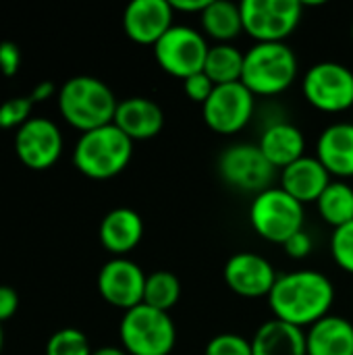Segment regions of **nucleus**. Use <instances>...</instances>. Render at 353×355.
<instances>
[{
	"instance_id": "15",
	"label": "nucleus",
	"mask_w": 353,
	"mask_h": 355,
	"mask_svg": "<svg viewBox=\"0 0 353 355\" xmlns=\"http://www.w3.org/2000/svg\"><path fill=\"white\" fill-rule=\"evenodd\" d=\"M175 10L169 0H133L123 12L127 37L141 46H154L175 23Z\"/></svg>"
},
{
	"instance_id": "4",
	"label": "nucleus",
	"mask_w": 353,
	"mask_h": 355,
	"mask_svg": "<svg viewBox=\"0 0 353 355\" xmlns=\"http://www.w3.org/2000/svg\"><path fill=\"white\" fill-rule=\"evenodd\" d=\"M298 56L285 44H254L243 56L241 83L254 96H279L298 79Z\"/></svg>"
},
{
	"instance_id": "6",
	"label": "nucleus",
	"mask_w": 353,
	"mask_h": 355,
	"mask_svg": "<svg viewBox=\"0 0 353 355\" xmlns=\"http://www.w3.org/2000/svg\"><path fill=\"white\" fill-rule=\"evenodd\" d=\"M306 210L281 187H268L254 196L250 204V225L268 243L285 245L295 233L304 231Z\"/></svg>"
},
{
	"instance_id": "16",
	"label": "nucleus",
	"mask_w": 353,
	"mask_h": 355,
	"mask_svg": "<svg viewBox=\"0 0 353 355\" xmlns=\"http://www.w3.org/2000/svg\"><path fill=\"white\" fill-rule=\"evenodd\" d=\"M133 144L156 137L164 127L162 108L144 96H131L119 102L112 121Z\"/></svg>"
},
{
	"instance_id": "31",
	"label": "nucleus",
	"mask_w": 353,
	"mask_h": 355,
	"mask_svg": "<svg viewBox=\"0 0 353 355\" xmlns=\"http://www.w3.org/2000/svg\"><path fill=\"white\" fill-rule=\"evenodd\" d=\"M214 87H216V85L212 83V79H210L204 71H200V73H196V75L183 79V92H185V96H187L191 102L200 104V106H204V104L208 102V98L212 96Z\"/></svg>"
},
{
	"instance_id": "33",
	"label": "nucleus",
	"mask_w": 353,
	"mask_h": 355,
	"mask_svg": "<svg viewBox=\"0 0 353 355\" xmlns=\"http://www.w3.org/2000/svg\"><path fill=\"white\" fill-rule=\"evenodd\" d=\"M283 248H285V254H287L289 258H293V260H304V258H308V256L312 254L314 241H312V237H310L306 231H300V233H295Z\"/></svg>"
},
{
	"instance_id": "14",
	"label": "nucleus",
	"mask_w": 353,
	"mask_h": 355,
	"mask_svg": "<svg viewBox=\"0 0 353 355\" xmlns=\"http://www.w3.org/2000/svg\"><path fill=\"white\" fill-rule=\"evenodd\" d=\"M227 287L248 300H258V297H268L279 275L270 260H266L260 254L254 252H237L233 254L223 270Z\"/></svg>"
},
{
	"instance_id": "12",
	"label": "nucleus",
	"mask_w": 353,
	"mask_h": 355,
	"mask_svg": "<svg viewBox=\"0 0 353 355\" xmlns=\"http://www.w3.org/2000/svg\"><path fill=\"white\" fill-rule=\"evenodd\" d=\"M62 133L58 125L46 116H31L15 133V152L31 171H46L62 154Z\"/></svg>"
},
{
	"instance_id": "24",
	"label": "nucleus",
	"mask_w": 353,
	"mask_h": 355,
	"mask_svg": "<svg viewBox=\"0 0 353 355\" xmlns=\"http://www.w3.org/2000/svg\"><path fill=\"white\" fill-rule=\"evenodd\" d=\"M243 56L237 46L233 44H214L208 50L204 73L212 79L214 85H227L241 81L243 73Z\"/></svg>"
},
{
	"instance_id": "17",
	"label": "nucleus",
	"mask_w": 353,
	"mask_h": 355,
	"mask_svg": "<svg viewBox=\"0 0 353 355\" xmlns=\"http://www.w3.org/2000/svg\"><path fill=\"white\" fill-rule=\"evenodd\" d=\"M316 158L337 181L353 177V123H333L318 135Z\"/></svg>"
},
{
	"instance_id": "32",
	"label": "nucleus",
	"mask_w": 353,
	"mask_h": 355,
	"mask_svg": "<svg viewBox=\"0 0 353 355\" xmlns=\"http://www.w3.org/2000/svg\"><path fill=\"white\" fill-rule=\"evenodd\" d=\"M21 64V50L15 42H0V71L10 77L19 71Z\"/></svg>"
},
{
	"instance_id": "9",
	"label": "nucleus",
	"mask_w": 353,
	"mask_h": 355,
	"mask_svg": "<svg viewBox=\"0 0 353 355\" xmlns=\"http://www.w3.org/2000/svg\"><path fill=\"white\" fill-rule=\"evenodd\" d=\"M152 48L158 67L181 81L204 71L210 50L206 35L187 25H173Z\"/></svg>"
},
{
	"instance_id": "27",
	"label": "nucleus",
	"mask_w": 353,
	"mask_h": 355,
	"mask_svg": "<svg viewBox=\"0 0 353 355\" xmlns=\"http://www.w3.org/2000/svg\"><path fill=\"white\" fill-rule=\"evenodd\" d=\"M92 345L79 329H60L50 335L46 355H92Z\"/></svg>"
},
{
	"instance_id": "38",
	"label": "nucleus",
	"mask_w": 353,
	"mask_h": 355,
	"mask_svg": "<svg viewBox=\"0 0 353 355\" xmlns=\"http://www.w3.org/2000/svg\"><path fill=\"white\" fill-rule=\"evenodd\" d=\"M2 347H4V333H2V322H0V354H2Z\"/></svg>"
},
{
	"instance_id": "3",
	"label": "nucleus",
	"mask_w": 353,
	"mask_h": 355,
	"mask_svg": "<svg viewBox=\"0 0 353 355\" xmlns=\"http://www.w3.org/2000/svg\"><path fill=\"white\" fill-rule=\"evenodd\" d=\"M133 158V141L114 125H104L79 135L73 148L75 168L89 179H112L121 175Z\"/></svg>"
},
{
	"instance_id": "34",
	"label": "nucleus",
	"mask_w": 353,
	"mask_h": 355,
	"mask_svg": "<svg viewBox=\"0 0 353 355\" xmlns=\"http://www.w3.org/2000/svg\"><path fill=\"white\" fill-rule=\"evenodd\" d=\"M17 308H19L17 291L8 285H0V322L4 324L6 320H10L15 316Z\"/></svg>"
},
{
	"instance_id": "26",
	"label": "nucleus",
	"mask_w": 353,
	"mask_h": 355,
	"mask_svg": "<svg viewBox=\"0 0 353 355\" xmlns=\"http://www.w3.org/2000/svg\"><path fill=\"white\" fill-rule=\"evenodd\" d=\"M181 300V281L169 270H156L146 279L144 304L160 312H171Z\"/></svg>"
},
{
	"instance_id": "25",
	"label": "nucleus",
	"mask_w": 353,
	"mask_h": 355,
	"mask_svg": "<svg viewBox=\"0 0 353 355\" xmlns=\"http://www.w3.org/2000/svg\"><path fill=\"white\" fill-rule=\"evenodd\" d=\"M316 206L320 218L333 229L350 225L353 220V187L345 181H331Z\"/></svg>"
},
{
	"instance_id": "23",
	"label": "nucleus",
	"mask_w": 353,
	"mask_h": 355,
	"mask_svg": "<svg viewBox=\"0 0 353 355\" xmlns=\"http://www.w3.org/2000/svg\"><path fill=\"white\" fill-rule=\"evenodd\" d=\"M200 25L206 37L216 44H231L243 33L241 8L231 0H210L200 15Z\"/></svg>"
},
{
	"instance_id": "19",
	"label": "nucleus",
	"mask_w": 353,
	"mask_h": 355,
	"mask_svg": "<svg viewBox=\"0 0 353 355\" xmlns=\"http://www.w3.org/2000/svg\"><path fill=\"white\" fill-rule=\"evenodd\" d=\"M100 243L114 258H125L144 237V220L133 208H114L100 223Z\"/></svg>"
},
{
	"instance_id": "30",
	"label": "nucleus",
	"mask_w": 353,
	"mask_h": 355,
	"mask_svg": "<svg viewBox=\"0 0 353 355\" xmlns=\"http://www.w3.org/2000/svg\"><path fill=\"white\" fill-rule=\"evenodd\" d=\"M204 355H252V341L237 333H218L206 343Z\"/></svg>"
},
{
	"instance_id": "21",
	"label": "nucleus",
	"mask_w": 353,
	"mask_h": 355,
	"mask_svg": "<svg viewBox=\"0 0 353 355\" xmlns=\"http://www.w3.org/2000/svg\"><path fill=\"white\" fill-rule=\"evenodd\" d=\"M308 355H353V322L329 314L306 331Z\"/></svg>"
},
{
	"instance_id": "20",
	"label": "nucleus",
	"mask_w": 353,
	"mask_h": 355,
	"mask_svg": "<svg viewBox=\"0 0 353 355\" xmlns=\"http://www.w3.org/2000/svg\"><path fill=\"white\" fill-rule=\"evenodd\" d=\"M258 148L275 168L283 171L295 160H300L302 156H306V137L298 125L287 121H277L262 131L258 139Z\"/></svg>"
},
{
	"instance_id": "18",
	"label": "nucleus",
	"mask_w": 353,
	"mask_h": 355,
	"mask_svg": "<svg viewBox=\"0 0 353 355\" xmlns=\"http://www.w3.org/2000/svg\"><path fill=\"white\" fill-rule=\"evenodd\" d=\"M333 177L329 171L320 164L316 156H302L293 164L281 171V189H285L291 198H295L300 204H312L318 202L322 191L329 187Z\"/></svg>"
},
{
	"instance_id": "13",
	"label": "nucleus",
	"mask_w": 353,
	"mask_h": 355,
	"mask_svg": "<svg viewBox=\"0 0 353 355\" xmlns=\"http://www.w3.org/2000/svg\"><path fill=\"white\" fill-rule=\"evenodd\" d=\"M148 275L129 258H112L98 272V291L102 300L123 312L144 304Z\"/></svg>"
},
{
	"instance_id": "29",
	"label": "nucleus",
	"mask_w": 353,
	"mask_h": 355,
	"mask_svg": "<svg viewBox=\"0 0 353 355\" xmlns=\"http://www.w3.org/2000/svg\"><path fill=\"white\" fill-rule=\"evenodd\" d=\"M331 256L335 264L347 272L353 275V220L345 227H339L333 231L331 237Z\"/></svg>"
},
{
	"instance_id": "22",
	"label": "nucleus",
	"mask_w": 353,
	"mask_h": 355,
	"mask_svg": "<svg viewBox=\"0 0 353 355\" xmlns=\"http://www.w3.org/2000/svg\"><path fill=\"white\" fill-rule=\"evenodd\" d=\"M252 355H308L306 331L281 322L277 318L266 320L254 333Z\"/></svg>"
},
{
	"instance_id": "2",
	"label": "nucleus",
	"mask_w": 353,
	"mask_h": 355,
	"mask_svg": "<svg viewBox=\"0 0 353 355\" xmlns=\"http://www.w3.org/2000/svg\"><path fill=\"white\" fill-rule=\"evenodd\" d=\"M56 96L62 119L81 133L114 121L119 100L108 83L98 77L75 75L60 85Z\"/></svg>"
},
{
	"instance_id": "36",
	"label": "nucleus",
	"mask_w": 353,
	"mask_h": 355,
	"mask_svg": "<svg viewBox=\"0 0 353 355\" xmlns=\"http://www.w3.org/2000/svg\"><path fill=\"white\" fill-rule=\"evenodd\" d=\"M54 94H58V89H56V85H54V81H40L33 89H31V94H29V98L33 100V104L35 102H44V100H50Z\"/></svg>"
},
{
	"instance_id": "37",
	"label": "nucleus",
	"mask_w": 353,
	"mask_h": 355,
	"mask_svg": "<svg viewBox=\"0 0 353 355\" xmlns=\"http://www.w3.org/2000/svg\"><path fill=\"white\" fill-rule=\"evenodd\" d=\"M92 355H129L123 347H114V345H106V347H98L94 349Z\"/></svg>"
},
{
	"instance_id": "28",
	"label": "nucleus",
	"mask_w": 353,
	"mask_h": 355,
	"mask_svg": "<svg viewBox=\"0 0 353 355\" xmlns=\"http://www.w3.org/2000/svg\"><path fill=\"white\" fill-rule=\"evenodd\" d=\"M33 100L29 96H15L0 104V129H19L31 119Z\"/></svg>"
},
{
	"instance_id": "8",
	"label": "nucleus",
	"mask_w": 353,
	"mask_h": 355,
	"mask_svg": "<svg viewBox=\"0 0 353 355\" xmlns=\"http://www.w3.org/2000/svg\"><path fill=\"white\" fill-rule=\"evenodd\" d=\"M306 102L327 114H339L353 106V71L335 60L312 64L302 79Z\"/></svg>"
},
{
	"instance_id": "39",
	"label": "nucleus",
	"mask_w": 353,
	"mask_h": 355,
	"mask_svg": "<svg viewBox=\"0 0 353 355\" xmlns=\"http://www.w3.org/2000/svg\"><path fill=\"white\" fill-rule=\"evenodd\" d=\"M352 37H353V25H352Z\"/></svg>"
},
{
	"instance_id": "5",
	"label": "nucleus",
	"mask_w": 353,
	"mask_h": 355,
	"mask_svg": "<svg viewBox=\"0 0 353 355\" xmlns=\"http://www.w3.org/2000/svg\"><path fill=\"white\" fill-rule=\"evenodd\" d=\"M119 339L129 355H171L177 343V327L169 312L139 304L123 314Z\"/></svg>"
},
{
	"instance_id": "7",
	"label": "nucleus",
	"mask_w": 353,
	"mask_h": 355,
	"mask_svg": "<svg viewBox=\"0 0 353 355\" xmlns=\"http://www.w3.org/2000/svg\"><path fill=\"white\" fill-rule=\"evenodd\" d=\"M239 8L243 31L256 44L285 42L304 17V4L298 0H243Z\"/></svg>"
},
{
	"instance_id": "35",
	"label": "nucleus",
	"mask_w": 353,
	"mask_h": 355,
	"mask_svg": "<svg viewBox=\"0 0 353 355\" xmlns=\"http://www.w3.org/2000/svg\"><path fill=\"white\" fill-rule=\"evenodd\" d=\"M175 12H185V15H202L206 4L210 0H169Z\"/></svg>"
},
{
	"instance_id": "1",
	"label": "nucleus",
	"mask_w": 353,
	"mask_h": 355,
	"mask_svg": "<svg viewBox=\"0 0 353 355\" xmlns=\"http://www.w3.org/2000/svg\"><path fill=\"white\" fill-rule=\"evenodd\" d=\"M335 304V285L318 270H293L281 275L268 295L273 316L298 329H310L331 314Z\"/></svg>"
},
{
	"instance_id": "10",
	"label": "nucleus",
	"mask_w": 353,
	"mask_h": 355,
	"mask_svg": "<svg viewBox=\"0 0 353 355\" xmlns=\"http://www.w3.org/2000/svg\"><path fill=\"white\" fill-rule=\"evenodd\" d=\"M223 181L243 193H262L273 187L277 168L264 158L258 144H233L218 158Z\"/></svg>"
},
{
	"instance_id": "11",
	"label": "nucleus",
	"mask_w": 353,
	"mask_h": 355,
	"mask_svg": "<svg viewBox=\"0 0 353 355\" xmlns=\"http://www.w3.org/2000/svg\"><path fill=\"white\" fill-rule=\"evenodd\" d=\"M256 110V96L241 83L216 85L202 106V119L218 135H235L248 127Z\"/></svg>"
}]
</instances>
